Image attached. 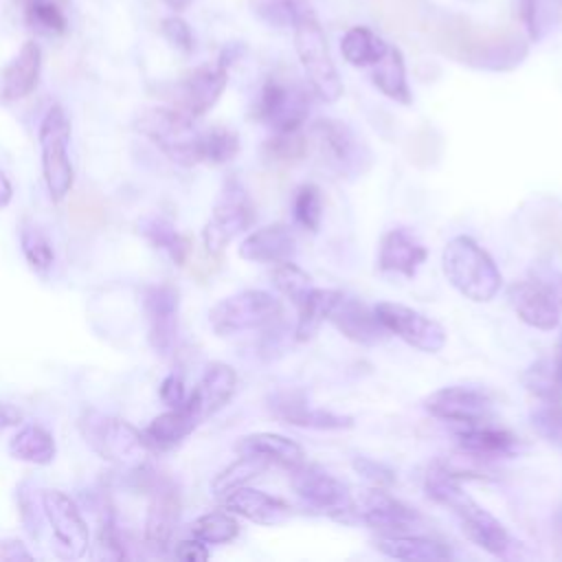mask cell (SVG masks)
Instances as JSON below:
<instances>
[{
  "label": "cell",
  "instance_id": "cell-25",
  "mask_svg": "<svg viewBox=\"0 0 562 562\" xmlns=\"http://www.w3.org/2000/svg\"><path fill=\"white\" fill-rule=\"evenodd\" d=\"M224 507L231 514H237L250 522L257 525H266V527H274L281 525L290 518L292 509L285 501L266 494L261 490H252V487H237L228 494H224Z\"/></svg>",
  "mask_w": 562,
  "mask_h": 562
},
{
  "label": "cell",
  "instance_id": "cell-15",
  "mask_svg": "<svg viewBox=\"0 0 562 562\" xmlns=\"http://www.w3.org/2000/svg\"><path fill=\"white\" fill-rule=\"evenodd\" d=\"M178 290L160 283L149 285L143 292V310L147 316V340L160 356H169L178 336Z\"/></svg>",
  "mask_w": 562,
  "mask_h": 562
},
{
  "label": "cell",
  "instance_id": "cell-38",
  "mask_svg": "<svg viewBox=\"0 0 562 562\" xmlns=\"http://www.w3.org/2000/svg\"><path fill=\"white\" fill-rule=\"evenodd\" d=\"M270 463L259 459V457H252V454H241L237 461L228 463L224 470H220L215 474V479L211 481V492L215 496H224L241 485H246L248 481H252L255 476H259Z\"/></svg>",
  "mask_w": 562,
  "mask_h": 562
},
{
  "label": "cell",
  "instance_id": "cell-56",
  "mask_svg": "<svg viewBox=\"0 0 562 562\" xmlns=\"http://www.w3.org/2000/svg\"><path fill=\"white\" fill-rule=\"evenodd\" d=\"M241 50H244V48H241L239 44H228V46H224V50L220 53V59H217V61H220L224 68H228L235 59H239Z\"/></svg>",
  "mask_w": 562,
  "mask_h": 562
},
{
  "label": "cell",
  "instance_id": "cell-21",
  "mask_svg": "<svg viewBox=\"0 0 562 562\" xmlns=\"http://www.w3.org/2000/svg\"><path fill=\"white\" fill-rule=\"evenodd\" d=\"M452 514L459 518L463 533L481 549H485L492 555H507L514 547V540L507 531V527L494 518L487 509H483L472 496H468L463 503H459Z\"/></svg>",
  "mask_w": 562,
  "mask_h": 562
},
{
  "label": "cell",
  "instance_id": "cell-32",
  "mask_svg": "<svg viewBox=\"0 0 562 562\" xmlns=\"http://www.w3.org/2000/svg\"><path fill=\"white\" fill-rule=\"evenodd\" d=\"M138 233L156 248H160L176 266H184L191 252V244L184 235L178 233V228L160 217V215H147L138 220Z\"/></svg>",
  "mask_w": 562,
  "mask_h": 562
},
{
  "label": "cell",
  "instance_id": "cell-60",
  "mask_svg": "<svg viewBox=\"0 0 562 562\" xmlns=\"http://www.w3.org/2000/svg\"><path fill=\"white\" fill-rule=\"evenodd\" d=\"M555 536H558V542H560V547H562V512H560L558 518H555Z\"/></svg>",
  "mask_w": 562,
  "mask_h": 562
},
{
  "label": "cell",
  "instance_id": "cell-52",
  "mask_svg": "<svg viewBox=\"0 0 562 562\" xmlns=\"http://www.w3.org/2000/svg\"><path fill=\"white\" fill-rule=\"evenodd\" d=\"M533 279L536 281H540L549 292H551V296L555 299V303H558V307L562 310V272L560 270H555V268H549V266H533Z\"/></svg>",
  "mask_w": 562,
  "mask_h": 562
},
{
  "label": "cell",
  "instance_id": "cell-28",
  "mask_svg": "<svg viewBox=\"0 0 562 562\" xmlns=\"http://www.w3.org/2000/svg\"><path fill=\"white\" fill-rule=\"evenodd\" d=\"M459 448L472 459H501L518 452L520 441L505 428L479 424H465V428L457 430Z\"/></svg>",
  "mask_w": 562,
  "mask_h": 562
},
{
  "label": "cell",
  "instance_id": "cell-7",
  "mask_svg": "<svg viewBox=\"0 0 562 562\" xmlns=\"http://www.w3.org/2000/svg\"><path fill=\"white\" fill-rule=\"evenodd\" d=\"M257 213L246 187L237 178H226L213 204L211 217L202 228V241L209 255H220L228 241L252 226Z\"/></svg>",
  "mask_w": 562,
  "mask_h": 562
},
{
  "label": "cell",
  "instance_id": "cell-27",
  "mask_svg": "<svg viewBox=\"0 0 562 562\" xmlns=\"http://www.w3.org/2000/svg\"><path fill=\"white\" fill-rule=\"evenodd\" d=\"M40 70L42 50L33 40H29L22 44L18 55L4 66L0 75V99L9 103L29 97L40 81Z\"/></svg>",
  "mask_w": 562,
  "mask_h": 562
},
{
  "label": "cell",
  "instance_id": "cell-37",
  "mask_svg": "<svg viewBox=\"0 0 562 562\" xmlns=\"http://www.w3.org/2000/svg\"><path fill=\"white\" fill-rule=\"evenodd\" d=\"M562 18L560 0H520V20L531 40L547 37Z\"/></svg>",
  "mask_w": 562,
  "mask_h": 562
},
{
  "label": "cell",
  "instance_id": "cell-24",
  "mask_svg": "<svg viewBox=\"0 0 562 562\" xmlns=\"http://www.w3.org/2000/svg\"><path fill=\"white\" fill-rule=\"evenodd\" d=\"M426 246L406 228H393L382 235L378 268L382 272H395L406 279H413L419 266L426 261Z\"/></svg>",
  "mask_w": 562,
  "mask_h": 562
},
{
  "label": "cell",
  "instance_id": "cell-41",
  "mask_svg": "<svg viewBox=\"0 0 562 562\" xmlns=\"http://www.w3.org/2000/svg\"><path fill=\"white\" fill-rule=\"evenodd\" d=\"M239 154V136L222 125L202 132V162L226 165Z\"/></svg>",
  "mask_w": 562,
  "mask_h": 562
},
{
  "label": "cell",
  "instance_id": "cell-11",
  "mask_svg": "<svg viewBox=\"0 0 562 562\" xmlns=\"http://www.w3.org/2000/svg\"><path fill=\"white\" fill-rule=\"evenodd\" d=\"M292 490L314 509L334 518H345L353 512V496L345 481L316 463H299L290 474Z\"/></svg>",
  "mask_w": 562,
  "mask_h": 562
},
{
  "label": "cell",
  "instance_id": "cell-36",
  "mask_svg": "<svg viewBox=\"0 0 562 562\" xmlns=\"http://www.w3.org/2000/svg\"><path fill=\"white\" fill-rule=\"evenodd\" d=\"M386 48L389 44L367 26H351L340 40V53L345 61L356 68L373 66L386 53Z\"/></svg>",
  "mask_w": 562,
  "mask_h": 562
},
{
  "label": "cell",
  "instance_id": "cell-34",
  "mask_svg": "<svg viewBox=\"0 0 562 562\" xmlns=\"http://www.w3.org/2000/svg\"><path fill=\"white\" fill-rule=\"evenodd\" d=\"M198 426L200 424L193 419V415L184 406H178L154 417L145 430V437L149 439L154 450L156 448L167 450L178 446L182 439H187Z\"/></svg>",
  "mask_w": 562,
  "mask_h": 562
},
{
  "label": "cell",
  "instance_id": "cell-23",
  "mask_svg": "<svg viewBox=\"0 0 562 562\" xmlns=\"http://www.w3.org/2000/svg\"><path fill=\"white\" fill-rule=\"evenodd\" d=\"M180 507L182 505L176 485L169 481L156 483L145 516V542L151 551H167L180 520Z\"/></svg>",
  "mask_w": 562,
  "mask_h": 562
},
{
  "label": "cell",
  "instance_id": "cell-61",
  "mask_svg": "<svg viewBox=\"0 0 562 562\" xmlns=\"http://www.w3.org/2000/svg\"><path fill=\"white\" fill-rule=\"evenodd\" d=\"M20 4H26V2H40V0H18ZM48 2H59V4H64V7H68L70 4V0H48Z\"/></svg>",
  "mask_w": 562,
  "mask_h": 562
},
{
  "label": "cell",
  "instance_id": "cell-22",
  "mask_svg": "<svg viewBox=\"0 0 562 562\" xmlns=\"http://www.w3.org/2000/svg\"><path fill=\"white\" fill-rule=\"evenodd\" d=\"M507 301L522 323L549 331L560 323V307L551 292L536 279L514 281L507 288Z\"/></svg>",
  "mask_w": 562,
  "mask_h": 562
},
{
  "label": "cell",
  "instance_id": "cell-40",
  "mask_svg": "<svg viewBox=\"0 0 562 562\" xmlns=\"http://www.w3.org/2000/svg\"><path fill=\"white\" fill-rule=\"evenodd\" d=\"M191 533L204 544H226L239 533V525L228 512H209L191 522Z\"/></svg>",
  "mask_w": 562,
  "mask_h": 562
},
{
  "label": "cell",
  "instance_id": "cell-55",
  "mask_svg": "<svg viewBox=\"0 0 562 562\" xmlns=\"http://www.w3.org/2000/svg\"><path fill=\"white\" fill-rule=\"evenodd\" d=\"M22 419H24V415H22L20 408H15L13 404L0 402V430L11 428V426H18Z\"/></svg>",
  "mask_w": 562,
  "mask_h": 562
},
{
  "label": "cell",
  "instance_id": "cell-12",
  "mask_svg": "<svg viewBox=\"0 0 562 562\" xmlns=\"http://www.w3.org/2000/svg\"><path fill=\"white\" fill-rule=\"evenodd\" d=\"M378 318L382 321V325L389 329V334H395L397 338H402L406 345L424 351V353H439L446 345V329L441 323H437L435 318L402 305V303H391V301H382L375 307Z\"/></svg>",
  "mask_w": 562,
  "mask_h": 562
},
{
  "label": "cell",
  "instance_id": "cell-47",
  "mask_svg": "<svg viewBox=\"0 0 562 562\" xmlns=\"http://www.w3.org/2000/svg\"><path fill=\"white\" fill-rule=\"evenodd\" d=\"M307 149H310L307 134H301L299 130L274 132V136L268 138L263 145L266 158L274 162H296L307 154Z\"/></svg>",
  "mask_w": 562,
  "mask_h": 562
},
{
  "label": "cell",
  "instance_id": "cell-39",
  "mask_svg": "<svg viewBox=\"0 0 562 562\" xmlns=\"http://www.w3.org/2000/svg\"><path fill=\"white\" fill-rule=\"evenodd\" d=\"M22 9H24L26 24L42 35H61L68 29V18H66L68 7L59 2H48V0L26 2L22 4Z\"/></svg>",
  "mask_w": 562,
  "mask_h": 562
},
{
  "label": "cell",
  "instance_id": "cell-51",
  "mask_svg": "<svg viewBox=\"0 0 562 562\" xmlns=\"http://www.w3.org/2000/svg\"><path fill=\"white\" fill-rule=\"evenodd\" d=\"M158 395H160V400H162L169 408H178V406H182V404H184V400H187L182 378H180L178 373H169V375L160 382Z\"/></svg>",
  "mask_w": 562,
  "mask_h": 562
},
{
  "label": "cell",
  "instance_id": "cell-57",
  "mask_svg": "<svg viewBox=\"0 0 562 562\" xmlns=\"http://www.w3.org/2000/svg\"><path fill=\"white\" fill-rule=\"evenodd\" d=\"M11 200H13V187H11L9 178L4 176V171L0 169V209L9 206Z\"/></svg>",
  "mask_w": 562,
  "mask_h": 562
},
{
  "label": "cell",
  "instance_id": "cell-35",
  "mask_svg": "<svg viewBox=\"0 0 562 562\" xmlns=\"http://www.w3.org/2000/svg\"><path fill=\"white\" fill-rule=\"evenodd\" d=\"M342 296L340 290H329V288H312L303 303L296 307L299 310V321L294 329V338L299 342L310 340L316 329L329 318V312L334 310L336 301Z\"/></svg>",
  "mask_w": 562,
  "mask_h": 562
},
{
  "label": "cell",
  "instance_id": "cell-4",
  "mask_svg": "<svg viewBox=\"0 0 562 562\" xmlns=\"http://www.w3.org/2000/svg\"><path fill=\"white\" fill-rule=\"evenodd\" d=\"M134 127L149 138L171 162L193 167L202 162V132L180 110L149 108L136 116Z\"/></svg>",
  "mask_w": 562,
  "mask_h": 562
},
{
  "label": "cell",
  "instance_id": "cell-26",
  "mask_svg": "<svg viewBox=\"0 0 562 562\" xmlns=\"http://www.w3.org/2000/svg\"><path fill=\"white\" fill-rule=\"evenodd\" d=\"M294 255L296 239L285 224H268L263 228H257L239 244V257L246 261L281 263L294 259Z\"/></svg>",
  "mask_w": 562,
  "mask_h": 562
},
{
  "label": "cell",
  "instance_id": "cell-53",
  "mask_svg": "<svg viewBox=\"0 0 562 562\" xmlns=\"http://www.w3.org/2000/svg\"><path fill=\"white\" fill-rule=\"evenodd\" d=\"M173 555L182 562H204L209 560V549L204 547L202 540L193 538V540H182L176 544Z\"/></svg>",
  "mask_w": 562,
  "mask_h": 562
},
{
  "label": "cell",
  "instance_id": "cell-20",
  "mask_svg": "<svg viewBox=\"0 0 562 562\" xmlns=\"http://www.w3.org/2000/svg\"><path fill=\"white\" fill-rule=\"evenodd\" d=\"M226 81L228 68H224L220 61L195 68L178 86V110L191 119L206 114L222 97Z\"/></svg>",
  "mask_w": 562,
  "mask_h": 562
},
{
  "label": "cell",
  "instance_id": "cell-58",
  "mask_svg": "<svg viewBox=\"0 0 562 562\" xmlns=\"http://www.w3.org/2000/svg\"><path fill=\"white\" fill-rule=\"evenodd\" d=\"M169 9H173V11H184L189 4H191V0H162Z\"/></svg>",
  "mask_w": 562,
  "mask_h": 562
},
{
  "label": "cell",
  "instance_id": "cell-42",
  "mask_svg": "<svg viewBox=\"0 0 562 562\" xmlns=\"http://www.w3.org/2000/svg\"><path fill=\"white\" fill-rule=\"evenodd\" d=\"M20 246L24 252V259L29 261V266L37 272H44L53 266L55 261V250L53 244L48 239V235L35 226V224H22L20 228Z\"/></svg>",
  "mask_w": 562,
  "mask_h": 562
},
{
  "label": "cell",
  "instance_id": "cell-33",
  "mask_svg": "<svg viewBox=\"0 0 562 562\" xmlns=\"http://www.w3.org/2000/svg\"><path fill=\"white\" fill-rule=\"evenodd\" d=\"M9 452L11 457L26 461V463H35V465H48L53 463L55 454H57V443L55 437L37 426V424H26L22 426L9 441Z\"/></svg>",
  "mask_w": 562,
  "mask_h": 562
},
{
  "label": "cell",
  "instance_id": "cell-31",
  "mask_svg": "<svg viewBox=\"0 0 562 562\" xmlns=\"http://www.w3.org/2000/svg\"><path fill=\"white\" fill-rule=\"evenodd\" d=\"M371 79L373 86L389 99L408 105L413 101L408 79H406V66L400 48L389 46L386 53L371 66Z\"/></svg>",
  "mask_w": 562,
  "mask_h": 562
},
{
  "label": "cell",
  "instance_id": "cell-18",
  "mask_svg": "<svg viewBox=\"0 0 562 562\" xmlns=\"http://www.w3.org/2000/svg\"><path fill=\"white\" fill-rule=\"evenodd\" d=\"M235 389H237L235 369L226 362H211L182 406L193 415L198 424H202L204 419H209L211 415H215L220 408L228 404Z\"/></svg>",
  "mask_w": 562,
  "mask_h": 562
},
{
  "label": "cell",
  "instance_id": "cell-30",
  "mask_svg": "<svg viewBox=\"0 0 562 562\" xmlns=\"http://www.w3.org/2000/svg\"><path fill=\"white\" fill-rule=\"evenodd\" d=\"M378 551H382L389 558L395 560H448L452 558V549L439 540L422 538L413 533H400V536H382L375 540Z\"/></svg>",
  "mask_w": 562,
  "mask_h": 562
},
{
  "label": "cell",
  "instance_id": "cell-5",
  "mask_svg": "<svg viewBox=\"0 0 562 562\" xmlns=\"http://www.w3.org/2000/svg\"><path fill=\"white\" fill-rule=\"evenodd\" d=\"M292 29H294V48L314 94L325 103L338 101L342 97V81L314 11L312 9L303 11L294 20Z\"/></svg>",
  "mask_w": 562,
  "mask_h": 562
},
{
  "label": "cell",
  "instance_id": "cell-59",
  "mask_svg": "<svg viewBox=\"0 0 562 562\" xmlns=\"http://www.w3.org/2000/svg\"><path fill=\"white\" fill-rule=\"evenodd\" d=\"M555 373H558V380L562 384V338H560V345H558V358H555Z\"/></svg>",
  "mask_w": 562,
  "mask_h": 562
},
{
  "label": "cell",
  "instance_id": "cell-48",
  "mask_svg": "<svg viewBox=\"0 0 562 562\" xmlns=\"http://www.w3.org/2000/svg\"><path fill=\"white\" fill-rule=\"evenodd\" d=\"M531 426L544 441L562 448V402H544L531 411Z\"/></svg>",
  "mask_w": 562,
  "mask_h": 562
},
{
  "label": "cell",
  "instance_id": "cell-2",
  "mask_svg": "<svg viewBox=\"0 0 562 562\" xmlns=\"http://www.w3.org/2000/svg\"><path fill=\"white\" fill-rule=\"evenodd\" d=\"M79 432L101 459L123 468H143L154 450L149 439L130 422L94 408L79 417Z\"/></svg>",
  "mask_w": 562,
  "mask_h": 562
},
{
  "label": "cell",
  "instance_id": "cell-14",
  "mask_svg": "<svg viewBox=\"0 0 562 562\" xmlns=\"http://www.w3.org/2000/svg\"><path fill=\"white\" fill-rule=\"evenodd\" d=\"M353 512L360 516L362 522L384 536L413 533L424 522L417 509L397 501L382 487L364 490L358 498H353Z\"/></svg>",
  "mask_w": 562,
  "mask_h": 562
},
{
  "label": "cell",
  "instance_id": "cell-13",
  "mask_svg": "<svg viewBox=\"0 0 562 562\" xmlns=\"http://www.w3.org/2000/svg\"><path fill=\"white\" fill-rule=\"evenodd\" d=\"M527 44L522 37L512 33H487L483 37H465L459 40L452 48V55H457L463 64L481 68V70H494L505 72L516 66H520L527 57Z\"/></svg>",
  "mask_w": 562,
  "mask_h": 562
},
{
  "label": "cell",
  "instance_id": "cell-54",
  "mask_svg": "<svg viewBox=\"0 0 562 562\" xmlns=\"http://www.w3.org/2000/svg\"><path fill=\"white\" fill-rule=\"evenodd\" d=\"M0 560L2 562H15V560H33V553L15 538L0 540Z\"/></svg>",
  "mask_w": 562,
  "mask_h": 562
},
{
  "label": "cell",
  "instance_id": "cell-46",
  "mask_svg": "<svg viewBox=\"0 0 562 562\" xmlns=\"http://www.w3.org/2000/svg\"><path fill=\"white\" fill-rule=\"evenodd\" d=\"M252 13L270 26H290L294 20L312 9L307 0H250Z\"/></svg>",
  "mask_w": 562,
  "mask_h": 562
},
{
  "label": "cell",
  "instance_id": "cell-1",
  "mask_svg": "<svg viewBox=\"0 0 562 562\" xmlns=\"http://www.w3.org/2000/svg\"><path fill=\"white\" fill-rule=\"evenodd\" d=\"M441 270L448 283L474 303H487L501 290V270L496 268L494 259L468 235H457L443 246Z\"/></svg>",
  "mask_w": 562,
  "mask_h": 562
},
{
  "label": "cell",
  "instance_id": "cell-9",
  "mask_svg": "<svg viewBox=\"0 0 562 562\" xmlns=\"http://www.w3.org/2000/svg\"><path fill=\"white\" fill-rule=\"evenodd\" d=\"M310 112L305 88L285 77H270L259 90L255 116L274 132L301 130Z\"/></svg>",
  "mask_w": 562,
  "mask_h": 562
},
{
  "label": "cell",
  "instance_id": "cell-44",
  "mask_svg": "<svg viewBox=\"0 0 562 562\" xmlns=\"http://www.w3.org/2000/svg\"><path fill=\"white\" fill-rule=\"evenodd\" d=\"M522 384L529 393L540 397L542 402H560L562 384L555 373V364L551 360H538L522 373Z\"/></svg>",
  "mask_w": 562,
  "mask_h": 562
},
{
  "label": "cell",
  "instance_id": "cell-6",
  "mask_svg": "<svg viewBox=\"0 0 562 562\" xmlns=\"http://www.w3.org/2000/svg\"><path fill=\"white\" fill-rule=\"evenodd\" d=\"M42 154V176L53 202H61L75 182V169L68 154L70 119L66 110L55 103L48 108L37 132Z\"/></svg>",
  "mask_w": 562,
  "mask_h": 562
},
{
  "label": "cell",
  "instance_id": "cell-19",
  "mask_svg": "<svg viewBox=\"0 0 562 562\" xmlns=\"http://www.w3.org/2000/svg\"><path fill=\"white\" fill-rule=\"evenodd\" d=\"M327 321H331V325L345 338H349L358 345H364V347L382 345L389 338V329L382 325L375 310L367 307L362 301H358L353 296H347L345 292L336 301Z\"/></svg>",
  "mask_w": 562,
  "mask_h": 562
},
{
  "label": "cell",
  "instance_id": "cell-16",
  "mask_svg": "<svg viewBox=\"0 0 562 562\" xmlns=\"http://www.w3.org/2000/svg\"><path fill=\"white\" fill-rule=\"evenodd\" d=\"M424 408L443 422L479 424L490 415L492 400L481 389L472 386H443L424 400Z\"/></svg>",
  "mask_w": 562,
  "mask_h": 562
},
{
  "label": "cell",
  "instance_id": "cell-43",
  "mask_svg": "<svg viewBox=\"0 0 562 562\" xmlns=\"http://www.w3.org/2000/svg\"><path fill=\"white\" fill-rule=\"evenodd\" d=\"M292 215L301 228H305L310 233L318 231L321 220H323V195L316 184L307 182L294 191Z\"/></svg>",
  "mask_w": 562,
  "mask_h": 562
},
{
  "label": "cell",
  "instance_id": "cell-17",
  "mask_svg": "<svg viewBox=\"0 0 562 562\" xmlns=\"http://www.w3.org/2000/svg\"><path fill=\"white\" fill-rule=\"evenodd\" d=\"M268 408L270 413L294 426L303 428H316V430H347L353 428V417L349 415H338L325 408H314L310 406L307 397L303 391L290 389V391H277L268 397Z\"/></svg>",
  "mask_w": 562,
  "mask_h": 562
},
{
  "label": "cell",
  "instance_id": "cell-50",
  "mask_svg": "<svg viewBox=\"0 0 562 562\" xmlns=\"http://www.w3.org/2000/svg\"><path fill=\"white\" fill-rule=\"evenodd\" d=\"M160 31H162L165 40H167L173 48H178V50H182V53H191V50H193V46H195L193 31H191V26H189L182 18H178V15L165 18L162 24H160Z\"/></svg>",
  "mask_w": 562,
  "mask_h": 562
},
{
  "label": "cell",
  "instance_id": "cell-29",
  "mask_svg": "<svg viewBox=\"0 0 562 562\" xmlns=\"http://www.w3.org/2000/svg\"><path fill=\"white\" fill-rule=\"evenodd\" d=\"M235 450L239 454H252V457H259L268 463H277V465H283V468H290V470L305 461L303 448L294 439L277 435V432L246 435L235 443Z\"/></svg>",
  "mask_w": 562,
  "mask_h": 562
},
{
  "label": "cell",
  "instance_id": "cell-10",
  "mask_svg": "<svg viewBox=\"0 0 562 562\" xmlns=\"http://www.w3.org/2000/svg\"><path fill=\"white\" fill-rule=\"evenodd\" d=\"M42 509L53 536L55 553L61 560L83 558L90 544V531L77 503L61 490H42Z\"/></svg>",
  "mask_w": 562,
  "mask_h": 562
},
{
  "label": "cell",
  "instance_id": "cell-49",
  "mask_svg": "<svg viewBox=\"0 0 562 562\" xmlns=\"http://www.w3.org/2000/svg\"><path fill=\"white\" fill-rule=\"evenodd\" d=\"M351 465L362 479H367L375 487H389L395 483V472L371 457H353Z\"/></svg>",
  "mask_w": 562,
  "mask_h": 562
},
{
  "label": "cell",
  "instance_id": "cell-3",
  "mask_svg": "<svg viewBox=\"0 0 562 562\" xmlns=\"http://www.w3.org/2000/svg\"><path fill=\"white\" fill-rule=\"evenodd\" d=\"M307 140L314 143L327 169H331L338 178L356 180L373 167V151L364 138L345 121H314L307 130Z\"/></svg>",
  "mask_w": 562,
  "mask_h": 562
},
{
  "label": "cell",
  "instance_id": "cell-45",
  "mask_svg": "<svg viewBox=\"0 0 562 562\" xmlns=\"http://www.w3.org/2000/svg\"><path fill=\"white\" fill-rule=\"evenodd\" d=\"M272 283L283 296H288L294 303V307H299L307 292L314 288L310 274L296 263H292V259L277 263V268L272 270Z\"/></svg>",
  "mask_w": 562,
  "mask_h": 562
},
{
  "label": "cell",
  "instance_id": "cell-8",
  "mask_svg": "<svg viewBox=\"0 0 562 562\" xmlns=\"http://www.w3.org/2000/svg\"><path fill=\"white\" fill-rule=\"evenodd\" d=\"M279 316L281 303L266 290L235 292L209 310V323L217 336L270 327Z\"/></svg>",
  "mask_w": 562,
  "mask_h": 562
}]
</instances>
